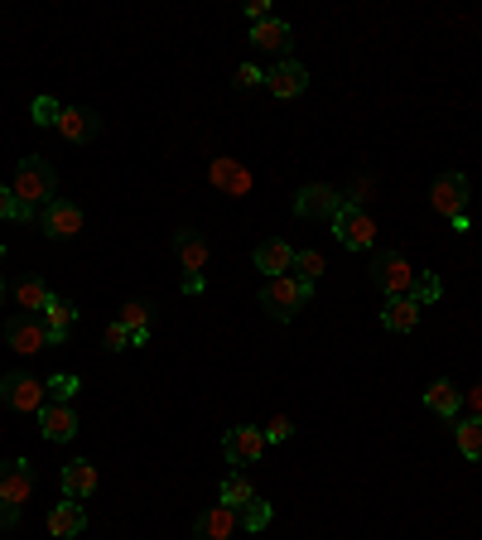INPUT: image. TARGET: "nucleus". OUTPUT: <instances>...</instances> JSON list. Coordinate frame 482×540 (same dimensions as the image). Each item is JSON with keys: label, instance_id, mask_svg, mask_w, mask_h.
Returning <instances> with one entry per match:
<instances>
[{"label": "nucleus", "instance_id": "obj_1", "mask_svg": "<svg viewBox=\"0 0 482 540\" xmlns=\"http://www.w3.org/2000/svg\"><path fill=\"white\" fill-rule=\"evenodd\" d=\"M54 189H58V174L49 160H39V155H25V160L15 164V184H10V193L25 203L29 213L34 208H49L54 203Z\"/></svg>", "mask_w": 482, "mask_h": 540}, {"label": "nucleus", "instance_id": "obj_2", "mask_svg": "<svg viewBox=\"0 0 482 540\" xmlns=\"http://www.w3.org/2000/svg\"><path fill=\"white\" fill-rule=\"evenodd\" d=\"M468 174H458V169H449V174H439L434 179V189H429V208H434V217H444V222H454V232H468Z\"/></svg>", "mask_w": 482, "mask_h": 540}, {"label": "nucleus", "instance_id": "obj_3", "mask_svg": "<svg viewBox=\"0 0 482 540\" xmlns=\"http://www.w3.org/2000/svg\"><path fill=\"white\" fill-rule=\"evenodd\" d=\"M309 295H314L309 280H299V275H280V280H266V290H261V309H266L270 319L290 324L299 309L309 304Z\"/></svg>", "mask_w": 482, "mask_h": 540}, {"label": "nucleus", "instance_id": "obj_4", "mask_svg": "<svg viewBox=\"0 0 482 540\" xmlns=\"http://www.w3.org/2000/svg\"><path fill=\"white\" fill-rule=\"evenodd\" d=\"M372 280H376V290H381L386 299H405V295H415L420 270L410 266V256H405V251H381V256H376V266H372Z\"/></svg>", "mask_w": 482, "mask_h": 540}, {"label": "nucleus", "instance_id": "obj_5", "mask_svg": "<svg viewBox=\"0 0 482 540\" xmlns=\"http://www.w3.org/2000/svg\"><path fill=\"white\" fill-rule=\"evenodd\" d=\"M0 405H10L15 415H39L49 405V381L29 377V372H10L0 381Z\"/></svg>", "mask_w": 482, "mask_h": 540}, {"label": "nucleus", "instance_id": "obj_6", "mask_svg": "<svg viewBox=\"0 0 482 540\" xmlns=\"http://www.w3.org/2000/svg\"><path fill=\"white\" fill-rule=\"evenodd\" d=\"M333 232H338V242L348 246V251H372L376 246V217L367 213V208L343 203V213L333 217Z\"/></svg>", "mask_w": 482, "mask_h": 540}, {"label": "nucleus", "instance_id": "obj_7", "mask_svg": "<svg viewBox=\"0 0 482 540\" xmlns=\"http://www.w3.org/2000/svg\"><path fill=\"white\" fill-rule=\"evenodd\" d=\"M5 343L15 352H25V357H34V352L54 348V338H49V324L39 319V314H15L10 324H5Z\"/></svg>", "mask_w": 482, "mask_h": 540}, {"label": "nucleus", "instance_id": "obj_8", "mask_svg": "<svg viewBox=\"0 0 482 540\" xmlns=\"http://www.w3.org/2000/svg\"><path fill=\"white\" fill-rule=\"evenodd\" d=\"M295 213L309 217V222H333V217L343 213V193L328 189V184H304L295 193Z\"/></svg>", "mask_w": 482, "mask_h": 540}, {"label": "nucleus", "instance_id": "obj_9", "mask_svg": "<svg viewBox=\"0 0 482 540\" xmlns=\"http://www.w3.org/2000/svg\"><path fill=\"white\" fill-rule=\"evenodd\" d=\"M78 405L73 401H49L39 410V434L49 439V444H68V439H78Z\"/></svg>", "mask_w": 482, "mask_h": 540}, {"label": "nucleus", "instance_id": "obj_10", "mask_svg": "<svg viewBox=\"0 0 482 540\" xmlns=\"http://www.w3.org/2000/svg\"><path fill=\"white\" fill-rule=\"evenodd\" d=\"M82 222H87V217H82V208L73 203V198H54V203H49V208L39 213V227H44V232H49L54 242H68V237H78Z\"/></svg>", "mask_w": 482, "mask_h": 540}, {"label": "nucleus", "instance_id": "obj_11", "mask_svg": "<svg viewBox=\"0 0 482 540\" xmlns=\"http://www.w3.org/2000/svg\"><path fill=\"white\" fill-rule=\"evenodd\" d=\"M222 454H227V463H261V454H266V430H256V425H237V430H227V439H222Z\"/></svg>", "mask_w": 482, "mask_h": 540}, {"label": "nucleus", "instance_id": "obj_12", "mask_svg": "<svg viewBox=\"0 0 482 540\" xmlns=\"http://www.w3.org/2000/svg\"><path fill=\"white\" fill-rule=\"evenodd\" d=\"M237 531H241V512L222 507V502L193 521V540H237Z\"/></svg>", "mask_w": 482, "mask_h": 540}, {"label": "nucleus", "instance_id": "obj_13", "mask_svg": "<svg viewBox=\"0 0 482 540\" xmlns=\"http://www.w3.org/2000/svg\"><path fill=\"white\" fill-rule=\"evenodd\" d=\"M266 87H270V97L290 102V97H299V92L309 87V68H304V63H295V58H280V63H275V68L266 73Z\"/></svg>", "mask_w": 482, "mask_h": 540}, {"label": "nucleus", "instance_id": "obj_14", "mask_svg": "<svg viewBox=\"0 0 482 540\" xmlns=\"http://www.w3.org/2000/svg\"><path fill=\"white\" fill-rule=\"evenodd\" d=\"M29 492H34V468H29L25 459L0 463V502H15V507H25Z\"/></svg>", "mask_w": 482, "mask_h": 540}, {"label": "nucleus", "instance_id": "obj_15", "mask_svg": "<svg viewBox=\"0 0 482 540\" xmlns=\"http://www.w3.org/2000/svg\"><path fill=\"white\" fill-rule=\"evenodd\" d=\"M63 497L68 502H87L92 492H97V483H102V473H97V463H87V459H73V463H63Z\"/></svg>", "mask_w": 482, "mask_h": 540}, {"label": "nucleus", "instance_id": "obj_16", "mask_svg": "<svg viewBox=\"0 0 482 540\" xmlns=\"http://www.w3.org/2000/svg\"><path fill=\"white\" fill-rule=\"evenodd\" d=\"M208 179H213L217 193H232V198L251 193V169H241L232 155H213V164H208Z\"/></svg>", "mask_w": 482, "mask_h": 540}, {"label": "nucleus", "instance_id": "obj_17", "mask_svg": "<svg viewBox=\"0 0 482 540\" xmlns=\"http://www.w3.org/2000/svg\"><path fill=\"white\" fill-rule=\"evenodd\" d=\"M256 270H266V280H280V275H295V246L270 237V242L256 246Z\"/></svg>", "mask_w": 482, "mask_h": 540}, {"label": "nucleus", "instance_id": "obj_18", "mask_svg": "<svg viewBox=\"0 0 482 540\" xmlns=\"http://www.w3.org/2000/svg\"><path fill=\"white\" fill-rule=\"evenodd\" d=\"M425 405L439 415V420H458V415H463V391H458L454 381L439 377V381H429L425 386Z\"/></svg>", "mask_w": 482, "mask_h": 540}, {"label": "nucleus", "instance_id": "obj_19", "mask_svg": "<svg viewBox=\"0 0 482 540\" xmlns=\"http://www.w3.org/2000/svg\"><path fill=\"white\" fill-rule=\"evenodd\" d=\"M87 531V507L82 502H58L54 512H49V536L54 540H73Z\"/></svg>", "mask_w": 482, "mask_h": 540}, {"label": "nucleus", "instance_id": "obj_20", "mask_svg": "<svg viewBox=\"0 0 482 540\" xmlns=\"http://www.w3.org/2000/svg\"><path fill=\"white\" fill-rule=\"evenodd\" d=\"M97 126H102V121H97L87 107H63V116H58L54 131L63 135V140H73V145H87V140L97 135Z\"/></svg>", "mask_w": 482, "mask_h": 540}, {"label": "nucleus", "instance_id": "obj_21", "mask_svg": "<svg viewBox=\"0 0 482 540\" xmlns=\"http://www.w3.org/2000/svg\"><path fill=\"white\" fill-rule=\"evenodd\" d=\"M174 251H179V266L188 270L184 280H193V275H203V266H208V242L198 237V232H174Z\"/></svg>", "mask_w": 482, "mask_h": 540}, {"label": "nucleus", "instance_id": "obj_22", "mask_svg": "<svg viewBox=\"0 0 482 540\" xmlns=\"http://www.w3.org/2000/svg\"><path fill=\"white\" fill-rule=\"evenodd\" d=\"M420 324V304L405 295V299H386V309H381V328L386 333H415Z\"/></svg>", "mask_w": 482, "mask_h": 540}, {"label": "nucleus", "instance_id": "obj_23", "mask_svg": "<svg viewBox=\"0 0 482 540\" xmlns=\"http://www.w3.org/2000/svg\"><path fill=\"white\" fill-rule=\"evenodd\" d=\"M251 44H256L261 54H275V58H280L285 49H290V25L270 15V20H261V25H251Z\"/></svg>", "mask_w": 482, "mask_h": 540}, {"label": "nucleus", "instance_id": "obj_24", "mask_svg": "<svg viewBox=\"0 0 482 540\" xmlns=\"http://www.w3.org/2000/svg\"><path fill=\"white\" fill-rule=\"evenodd\" d=\"M44 324H49V338H54V348L68 338V328L78 324V309H73V299L54 295L49 304H44Z\"/></svg>", "mask_w": 482, "mask_h": 540}, {"label": "nucleus", "instance_id": "obj_25", "mask_svg": "<svg viewBox=\"0 0 482 540\" xmlns=\"http://www.w3.org/2000/svg\"><path fill=\"white\" fill-rule=\"evenodd\" d=\"M49 299H54V290H49L44 280H34V275L15 280V309H20V314H44Z\"/></svg>", "mask_w": 482, "mask_h": 540}, {"label": "nucleus", "instance_id": "obj_26", "mask_svg": "<svg viewBox=\"0 0 482 540\" xmlns=\"http://www.w3.org/2000/svg\"><path fill=\"white\" fill-rule=\"evenodd\" d=\"M217 497H222V507H232V512H246L251 502H256V487L246 473H227L222 487H217Z\"/></svg>", "mask_w": 482, "mask_h": 540}, {"label": "nucleus", "instance_id": "obj_27", "mask_svg": "<svg viewBox=\"0 0 482 540\" xmlns=\"http://www.w3.org/2000/svg\"><path fill=\"white\" fill-rule=\"evenodd\" d=\"M454 444H458V454L463 459H482V420L478 415H458L454 420Z\"/></svg>", "mask_w": 482, "mask_h": 540}, {"label": "nucleus", "instance_id": "obj_28", "mask_svg": "<svg viewBox=\"0 0 482 540\" xmlns=\"http://www.w3.org/2000/svg\"><path fill=\"white\" fill-rule=\"evenodd\" d=\"M121 324H126L135 348H145V343H150V304H145V299H131V304L121 309Z\"/></svg>", "mask_w": 482, "mask_h": 540}, {"label": "nucleus", "instance_id": "obj_29", "mask_svg": "<svg viewBox=\"0 0 482 540\" xmlns=\"http://www.w3.org/2000/svg\"><path fill=\"white\" fill-rule=\"evenodd\" d=\"M323 256L319 251H295V275L299 280H309V285H319V275H323Z\"/></svg>", "mask_w": 482, "mask_h": 540}, {"label": "nucleus", "instance_id": "obj_30", "mask_svg": "<svg viewBox=\"0 0 482 540\" xmlns=\"http://www.w3.org/2000/svg\"><path fill=\"white\" fill-rule=\"evenodd\" d=\"M82 381L73 377V372H58V377H49V401H73L78 396Z\"/></svg>", "mask_w": 482, "mask_h": 540}, {"label": "nucleus", "instance_id": "obj_31", "mask_svg": "<svg viewBox=\"0 0 482 540\" xmlns=\"http://www.w3.org/2000/svg\"><path fill=\"white\" fill-rule=\"evenodd\" d=\"M102 348H107V352H126V348H135L131 333H126V324H121V319L102 328Z\"/></svg>", "mask_w": 482, "mask_h": 540}, {"label": "nucleus", "instance_id": "obj_32", "mask_svg": "<svg viewBox=\"0 0 482 540\" xmlns=\"http://www.w3.org/2000/svg\"><path fill=\"white\" fill-rule=\"evenodd\" d=\"M266 521H270V502H251L246 512H241V531H266Z\"/></svg>", "mask_w": 482, "mask_h": 540}, {"label": "nucleus", "instance_id": "obj_33", "mask_svg": "<svg viewBox=\"0 0 482 540\" xmlns=\"http://www.w3.org/2000/svg\"><path fill=\"white\" fill-rule=\"evenodd\" d=\"M444 295V280H439V275H420V285H415V304H420V309H425V304H434V299Z\"/></svg>", "mask_w": 482, "mask_h": 540}, {"label": "nucleus", "instance_id": "obj_34", "mask_svg": "<svg viewBox=\"0 0 482 540\" xmlns=\"http://www.w3.org/2000/svg\"><path fill=\"white\" fill-rule=\"evenodd\" d=\"M5 217H15V222H29V217H34V213H29L25 203H20L15 193L5 189V184H0V222H5Z\"/></svg>", "mask_w": 482, "mask_h": 540}, {"label": "nucleus", "instance_id": "obj_35", "mask_svg": "<svg viewBox=\"0 0 482 540\" xmlns=\"http://www.w3.org/2000/svg\"><path fill=\"white\" fill-rule=\"evenodd\" d=\"M58 116H63V107L54 97H34V126H58Z\"/></svg>", "mask_w": 482, "mask_h": 540}, {"label": "nucleus", "instance_id": "obj_36", "mask_svg": "<svg viewBox=\"0 0 482 540\" xmlns=\"http://www.w3.org/2000/svg\"><path fill=\"white\" fill-rule=\"evenodd\" d=\"M290 434H295V420H285V415L266 420V444H285Z\"/></svg>", "mask_w": 482, "mask_h": 540}, {"label": "nucleus", "instance_id": "obj_37", "mask_svg": "<svg viewBox=\"0 0 482 540\" xmlns=\"http://www.w3.org/2000/svg\"><path fill=\"white\" fill-rule=\"evenodd\" d=\"M261 82H266V73L256 63H241L237 68V87H261Z\"/></svg>", "mask_w": 482, "mask_h": 540}, {"label": "nucleus", "instance_id": "obj_38", "mask_svg": "<svg viewBox=\"0 0 482 540\" xmlns=\"http://www.w3.org/2000/svg\"><path fill=\"white\" fill-rule=\"evenodd\" d=\"M246 20H251V25L270 20V5H266V0H246Z\"/></svg>", "mask_w": 482, "mask_h": 540}, {"label": "nucleus", "instance_id": "obj_39", "mask_svg": "<svg viewBox=\"0 0 482 540\" xmlns=\"http://www.w3.org/2000/svg\"><path fill=\"white\" fill-rule=\"evenodd\" d=\"M5 526H20V507H15V502H0V531H5Z\"/></svg>", "mask_w": 482, "mask_h": 540}, {"label": "nucleus", "instance_id": "obj_40", "mask_svg": "<svg viewBox=\"0 0 482 540\" xmlns=\"http://www.w3.org/2000/svg\"><path fill=\"white\" fill-rule=\"evenodd\" d=\"M463 405H468V415H478V420H482V381L468 391V396H463Z\"/></svg>", "mask_w": 482, "mask_h": 540}, {"label": "nucleus", "instance_id": "obj_41", "mask_svg": "<svg viewBox=\"0 0 482 540\" xmlns=\"http://www.w3.org/2000/svg\"><path fill=\"white\" fill-rule=\"evenodd\" d=\"M5 299H10V285H5V280H0V304H5Z\"/></svg>", "mask_w": 482, "mask_h": 540}, {"label": "nucleus", "instance_id": "obj_42", "mask_svg": "<svg viewBox=\"0 0 482 540\" xmlns=\"http://www.w3.org/2000/svg\"><path fill=\"white\" fill-rule=\"evenodd\" d=\"M0 261H5V246H0Z\"/></svg>", "mask_w": 482, "mask_h": 540}]
</instances>
